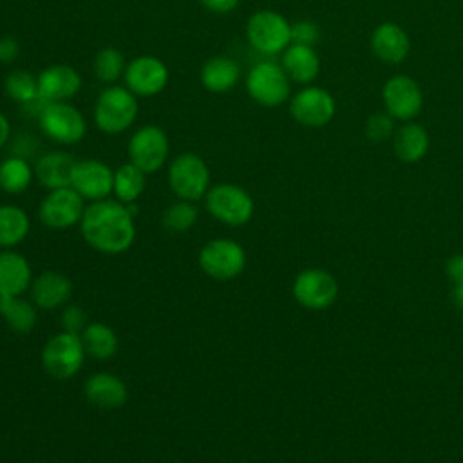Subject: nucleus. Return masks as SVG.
Here are the masks:
<instances>
[{"label": "nucleus", "mask_w": 463, "mask_h": 463, "mask_svg": "<svg viewBox=\"0 0 463 463\" xmlns=\"http://www.w3.org/2000/svg\"><path fill=\"white\" fill-rule=\"evenodd\" d=\"M85 242L109 255L127 251L136 239L134 213L118 199H101L89 204L80 221Z\"/></svg>", "instance_id": "nucleus-1"}, {"label": "nucleus", "mask_w": 463, "mask_h": 463, "mask_svg": "<svg viewBox=\"0 0 463 463\" xmlns=\"http://www.w3.org/2000/svg\"><path fill=\"white\" fill-rule=\"evenodd\" d=\"M136 94L127 87H107L96 99L94 121L105 134H121L137 116Z\"/></svg>", "instance_id": "nucleus-2"}, {"label": "nucleus", "mask_w": 463, "mask_h": 463, "mask_svg": "<svg viewBox=\"0 0 463 463\" xmlns=\"http://www.w3.org/2000/svg\"><path fill=\"white\" fill-rule=\"evenodd\" d=\"M85 356L87 353L80 335L61 331L45 342L42 349V365L49 376L67 380L80 371Z\"/></svg>", "instance_id": "nucleus-3"}, {"label": "nucleus", "mask_w": 463, "mask_h": 463, "mask_svg": "<svg viewBox=\"0 0 463 463\" xmlns=\"http://www.w3.org/2000/svg\"><path fill=\"white\" fill-rule=\"evenodd\" d=\"M168 184L179 199L199 201L210 190V170L197 154H179L168 166Z\"/></svg>", "instance_id": "nucleus-4"}, {"label": "nucleus", "mask_w": 463, "mask_h": 463, "mask_svg": "<svg viewBox=\"0 0 463 463\" xmlns=\"http://www.w3.org/2000/svg\"><path fill=\"white\" fill-rule=\"evenodd\" d=\"M206 210L221 222L242 226L253 215V199L239 184L221 183L212 186L204 195Z\"/></svg>", "instance_id": "nucleus-5"}, {"label": "nucleus", "mask_w": 463, "mask_h": 463, "mask_svg": "<svg viewBox=\"0 0 463 463\" xmlns=\"http://www.w3.org/2000/svg\"><path fill=\"white\" fill-rule=\"evenodd\" d=\"M246 36L259 52L277 54L291 43V24L280 13L262 9L250 16Z\"/></svg>", "instance_id": "nucleus-6"}, {"label": "nucleus", "mask_w": 463, "mask_h": 463, "mask_svg": "<svg viewBox=\"0 0 463 463\" xmlns=\"http://www.w3.org/2000/svg\"><path fill=\"white\" fill-rule=\"evenodd\" d=\"M246 90L253 101L271 109L288 101L291 87L282 65L275 61H259L246 76Z\"/></svg>", "instance_id": "nucleus-7"}, {"label": "nucleus", "mask_w": 463, "mask_h": 463, "mask_svg": "<svg viewBox=\"0 0 463 463\" xmlns=\"http://www.w3.org/2000/svg\"><path fill=\"white\" fill-rule=\"evenodd\" d=\"M38 125L47 137L61 145L78 143L87 132L83 114L65 101L45 103L38 112Z\"/></svg>", "instance_id": "nucleus-8"}, {"label": "nucleus", "mask_w": 463, "mask_h": 463, "mask_svg": "<svg viewBox=\"0 0 463 463\" xmlns=\"http://www.w3.org/2000/svg\"><path fill=\"white\" fill-rule=\"evenodd\" d=\"M197 260L208 277L230 280L242 273L246 266V251L237 241L217 237L201 248Z\"/></svg>", "instance_id": "nucleus-9"}, {"label": "nucleus", "mask_w": 463, "mask_h": 463, "mask_svg": "<svg viewBox=\"0 0 463 463\" xmlns=\"http://www.w3.org/2000/svg\"><path fill=\"white\" fill-rule=\"evenodd\" d=\"M168 157V137L157 125L137 128L128 141V159L145 174L157 172Z\"/></svg>", "instance_id": "nucleus-10"}, {"label": "nucleus", "mask_w": 463, "mask_h": 463, "mask_svg": "<svg viewBox=\"0 0 463 463\" xmlns=\"http://www.w3.org/2000/svg\"><path fill=\"white\" fill-rule=\"evenodd\" d=\"M85 206L83 197L72 188H56L49 190L38 208L40 221L52 230H65L78 224L83 217Z\"/></svg>", "instance_id": "nucleus-11"}, {"label": "nucleus", "mask_w": 463, "mask_h": 463, "mask_svg": "<svg viewBox=\"0 0 463 463\" xmlns=\"http://www.w3.org/2000/svg\"><path fill=\"white\" fill-rule=\"evenodd\" d=\"M338 293L335 277L320 268H309L300 271L293 282V297L306 309H326L329 307Z\"/></svg>", "instance_id": "nucleus-12"}, {"label": "nucleus", "mask_w": 463, "mask_h": 463, "mask_svg": "<svg viewBox=\"0 0 463 463\" xmlns=\"http://www.w3.org/2000/svg\"><path fill=\"white\" fill-rule=\"evenodd\" d=\"M382 98L385 112L400 121L414 119L423 107V92L420 85L405 74L389 78L383 85Z\"/></svg>", "instance_id": "nucleus-13"}, {"label": "nucleus", "mask_w": 463, "mask_h": 463, "mask_svg": "<svg viewBox=\"0 0 463 463\" xmlns=\"http://www.w3.org/2000/svg\"><path fill=\"white\" fill-rule=\"evenodd\" d=\"M289 112L293 119L304 127H324L335 112V98L322 87H304L289 101Z\"/></svg>", "instance_id": "nucleus-14"}, {"label": "nucleus", "mask_w": 463, "mask_h": 463, "mask_svg": "<svg viewBox=\"0 0 463 463\" xmlns=\"http://www.w3.org/2000/svg\"><path fill=\"white\" fill-rule=\"evenodd\" d=\"M125 87L136 96H156L168 83V69L156 56H137L134 58L123 72Z\"/></svg>", "instance_id": "nucleus-15"}, {"label": "nucleus", "mask_w": 463, "mask_h": 463, "mask_svg": "<svg viewBox=\"0 0 463 463\" xmlns=\"http://www.w3.org/2000/svg\"><path fill=\"white\" fill-rule=\"evenodd\" d=\"M71 186L83 197L90 201L107 199L114 188V172L98 159L76 161Z\"/></svg>", "instance_id": "nucleus-16"}, {"label": "nucleus", "mask_w": 463, "mask_h": 463, "mask_svg": "<svg viewBox=\"0 0 463 463\" xmlns=\"http://www.w3.org/2000/svg\"><path fill=\"white\" fill-rule=\"evenodd\" d=\"M38 98L43 103L65 101L78 94L81 78L71 65H51L38 74Z\"/></svg>", "instance_id": "nucleus-17"}, {"label": "nucleus", "mask_w": 463, "mask_h": 463, "mask_svg": "<svg viewBox=\"0 0 463 463\" xmlns=\"http://www.w3.org/2000/svg\"><path fill=\"white\" fill-rule=\"evenodd\" d=\"M371 51L380 61L398 65L409 56L411 40L398 24L383 22L371 34Z\"/></svg>", "instance_id": "nucleus-18"}, {"label": "nucleus", "mask_w": 463, "mask_h": 463, "mask_svg": "<svg viewBox=\"0 0 463 463\" xmlns=\"http://www.w3.org/2000/svg\"><path fill=\"white\" fill-rule=\"evenodd\" d=\"M72 295V282L58 271H43L31 282V300L40 309L63 306Z\"/></svg>", "instance_id": "nucleus-19"}, {"label": "nucleus", "mask_w": 463, "mask_h": 463, "mask_svg": "<svg viewBox=\"0 0 463 463\" xmlns=\"http://www.w3.org/2000/svg\"><path fill=\"white\" fill-rule=\"evenodd\" d=\"M85 398L99 409H118L127 402V385L110 373H96L87 378L83 387Z\"/></svg>", "instance_id": "nucleus-20"}, {"label": "nucleus", "mask_w": 463, "mask_h": 463, "mask_svg": "<svg viewBox=\"0 0 463 463\" xmlns=\"http://www.w3.org/2000/svg\"><path fill=\"white\" fill-rule=\"evenodd\" d=\"M76 166V159L67 152H47L38 157L34 166V175L42 186L49 190L71 186L72 172Z\"/></svg>", "instance_id": "nucleus-21"}, {"label": "nucleus", "mask_w": 463, "mask_h": 463, "mask_svg": "<svg viewBox=\"0 0 463 463\" xmlns=\"http://www.w3.org/2000/svg\"><path fill=\"white\" fill-rule=\"evenodd\" d=\"M33 282L29 260L16 251H0V295H22Z\"/></svg>", "instance_id": "nucleus-22"}, {"label": "nucleus", "mask_w": 463, "mask_h": 463, "mask_svg": "<svg viewBox=\"0 0 463 463\" xmlns=\"http://www.w3.org/2000/svg\"><path fill=\"white\" fill-rule=\"evenodd\" d=\"M282 69L297 83H311L320 71V58L311 45L289 43L282 54Z\"/></svg>", "instance_id": "nucleus-23"}, {"label": "nucleus", "mask_w": 463, "mask_h": 463, "mask_svg": "<svg viewBox=\"0 0 463 463\" xmlns=\"http://www.w3.org/2000/svg\"><path fill=\"white\" fill-rule=\"evenodd\" d=\"M392 148L400 161L418 163L429 150V134L420 123H405L392 134Z\"/></svg>", "instance_id": "nucleus-24"}, {"label": "nucleus", "mask_w": 463, "mask_h": 463, "mask_svg": "<svg viewBox=\"0 0 463 463\" xmlns=\"http://www.w3.org/2000/svg\"><path fill=\"white\" fill-rule=\"evenodd\" d=\"M241 78V67L233 58L213 56L201 69V83L210 92H228Z\"/></svg>", "instance_id": "nucleus-25"}, {"label": "nucleus", "mask_w": 463, "mask_h": 463, "mask_svg": "<svg viewBox=\"0 0 463 463\" xmlns=\"http://www.w3.org/2000/svg\"><path fill=\"white\" fill-rule=\"evenodd\" d=\"M83 349L89 356L96 360H109L118 353L119 340L114 329L103 322L87 324L85 329L80 333Z\"/></svg>", "instance_id": "nucleus-26"}, {"label": "nucleus", "mask_w": 463, "mask_h": 463, "mask_svg": "<svg viewBox=\"0 0 463 463\" xmlns=\"http://www.w3.org/2000/svg\"><path fill=\"white\" fill-rule=\"evenodd\" d=\"M0 317L14 333L24 335L36 326L34 302H29L20 295H0Z\"/></svg>", "instance_id": "nucleus-27"}, {"label": "nucleus", "mask_w": 463, "mask_h": 463, "mask_svg": "<svg viewBox=\"0 0 463 463\" xmlns=\"http://www.w3.org/2000/svg\"><path fill=\"white\" fill-rule=\"evenodd\" d=\"M29 215L16 204H0V248L20 244L29 233Z\"/></svg>", "instance_id": "nucleus-28"}, {"label": "nucleus", "mask_w": 463, "mask_h": 463, "mask_svg": "<svg viewBox=\"0 0 463 463\" xmlns=\"http://www.w3.org/2000/svg\"><path fill=\"white\" fill-rule=\"evenodd\" d=\"M145 172L139 170L136 165H132L130 161L121 165L116 172H114V188L112 192L116 194V199L130 204L134 201H137V197L143 194L145 190Z\"/></svg>", "instance_id": "nucleus-29"}, {"label": "nucleus", "mask_w": 463, "mask_h": 463, "mask_svg": "<svg viewBox=\"0 0 463 463\" xmlns=\"http://www.w3.org/2000/svg\"><path fill=\"white\" fill-rule=\"evenodd\" d=\"M34 170L18 156L7 157L0 163V188L7 194H22L29 188Z\"/></svg>", "instance_id": "nucleus-30"}, {"label": "nucleus", "mask_w": 463, "mask_h": 463, "mask_svg": "<svg viewBox=\"0 0 463 463\" xmlns=\"http://www.w3.org/2000/svg\"><path fill=\"white\" fill-rule=\"evenodd\" d=\"M9 98L20 103H31L38 99V80L29 71H13L4 81Z\"/></svg>", "instance_id": "nucleus-31"}, {"label": "nucleus", "mask_w": 463, "mask_h": 463, "mask_svg": "<svg viewBox=\"0 0 463 463\" xmlns=\"http://www.w3.org/2000/svg\"><path fill=\"white\" fill-rule=\"evenodd\" d=\"M125 72V58L114 47H103L94 58V74L99 81L112 83Z\"/></svg>", "instance_id": "nucleus-32"}, {"label": "nucleus", "mask_w": 463, "mask_h": 463, "mask_svg": "<svg viewBox=\"0 0 463 463\" xmlns=\"http://www.w3.org/2000/svg\"><path fill=\"white\" fill-rule=\"evenodd\" d=\"M197 221V208L192 201L179 199L172 203L163 213V226L170 232H186Z\"/></svg>", "instance_id": "nucleus-33"}, {"label": "nucleus", "mask_w": 463, "mask_h": 463, "mask_svg": "<svg viewBox=\"0 0 463 463\" xmlns=\"http://www.w3.org/2000/svg\"><path fill=\"white\" fill-rule=\"evenodd\" d=\"M364 132L371 143H382L394 134V118L387 112L371 114L365 121Z\"/></svg>", "instance_id": "nucleus-34"}, {"label": "nucleus", "mask_w": 463, "mask_h": 463, "mask_svg": "<svg viewBox=\"0 0 463 463\" xmlns=\"http://www.w3.org/2000/svg\"><path fill=\"white\" fill-rule=\"evenodd\" d=\"M318 27L317 24L309 20H298L291 24V43H300V45H315L318 42Z\"/></svg>", "instance_id": "nucleus-35"}, {"label": "nucleus", "mask_w": 463, "mask_h": 463, "mask_svg": "<svg viewBox=\"0 0 463 463\" xmlns=\"http://www.w3.org/2000/svg\"><path fill=\"white\" fill-rule=\"evenodd\" d=\"M61 326H63V331H69V333H76L80 335L85 326H87V317H85V311L80 307V306H67L63 311H61Z\"/></svg>", "instance_id": "nucleus-36"}, {"label": "nucleus", "mask_w": 463, "mask_h": 463, "mask_svg": "<svg viewBox=\"0 0 463 463\" xmlns=\"http://www.w3.org/2000/svg\"><path fill=\"white\" fill-rule=\"evenodd\" d=\"M447 275L454 284H463V253H458L447 260Z\"/></svg>", "instance_id": "nucleus-37"}, {"label": "nucleus", "mask_w": 463, "mask_h": 463, "mask_svg": "<svg viewBox=\"0 0 463 463\" xmlns=\"http://www.w3.org/2000/svg\"><path fill=\"white\" fill-rule=\"evenodd\" d=\"M201 4L212 13L226 14V13H232L239 5V0H201Z\"/></svg>", "instance_id": "nucleus-38"}, {"label": "nucleus", "mask_w": 463, "mask_h": 463, "mask_svg": "<svg viewBox=\"0 0 463 463\" xmlns=\"http://www.w3.org/2000/svg\"><path fill=\"white\" fill-rule=\"evenodd\" d=\"M18 54V43L11 38H5L0 42V61H11Z\"/></svg>", "instance_id": "nucleus-39"}, {"label": "nucleus", "mask_w": 463, "mask_h": 463, "mask_svg": "<svg viewBox=\"0 0 463 463\" xmlns=\"http://www.w3.org/2000/svg\"><path fill=\"white\" fill-rule=\"evenodd\" d=\"M9 132H11V125H9V119L0 112V148L7 143V137H9Z\"/></svg>", "instance_id": "nucleus-40"}, {"label": "nucleus", "mask_w": 463, "mask_h": 463, "mask_svg": "<svg viewBox=\"0 0 463 463\" xmlns=\"http://www.w3.org/2000/svg\"><path fill=\"white\" fill-rule=\"evenodd\" d=\"M452 300L458 307L463 309V284H454V291H452Z\"/></svg>", "instance_id": "nucleus-41"}]
</instances>
